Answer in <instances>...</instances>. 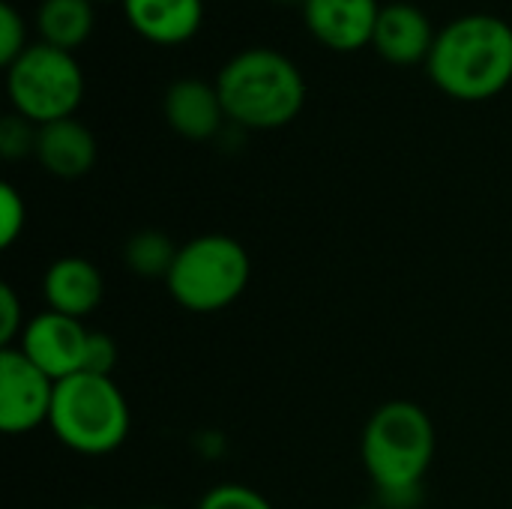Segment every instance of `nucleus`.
Wrapping results in <instances>:
<instances>
[{
    "label": "nucleus",
    "mask_w": 512,
    "mask_h": 509,
    "mask_svg": "<svg viewBox=\"0 0 512 509\" xmlns=\"http://www.w3.org/2000/svg\"><path fill=\"white\" fill-rule=\"evenodd\" d=\"M129 24L156 45L189 42L204 18V0H123Z\"/></svg>",
    "instance_id": "14"
},
{
    "label": "nucleus",
    "mask_w": 512,
    "mask_h": 509,
    "mask_svg": "<svg viewBox=\"0 0 512 509\" xmlns=\"http://www.w3.org/2000/svg\"><path fill=\"white\" fill-rule=\"evenodd\" d=\"M435 39L438 33L432 30V21L426 18L423 9L411 3H393V6H384L378 15L372 45L384 60L396 66H411V63L429 60Z\"/></svg>",
    "instance_id": "11"
},
{
    "label": "nucleus",
    "mask_w": 512,
    "mask_h": 509,
    "mask_svg": "<svg viewBox=\"0 0 512 509\" xmlns=\"http://www.w3.org/2000/svg\"><path fill=\"white\" fill-rule=\"evenodd\" d=\"M303 9L315 39L333 51H357L369 45L381 15L378 0H306Z\"/></svg>",
    "instance_id": "9"
},
{
    "label": "nucleus",
    "mask_w": 512,
    "mask_h": 509,
    "mask_svg": "<svg viewBox=\"0 0 512 509\" xmlns=\"http://www.w3.org/2000/svg\"><path fill=\"white\" fill-rule=\"evenodd\" d=\"M363 465L384 504H414L435 459L432 417L408 399L384 402L363 429Z\"/></svg>",
    "instance_id": "2"
},
{
    "label": "nucleus",
    "mask_w": 512,
    "mask_h": 509,
    "mask_svg": "<svg viewBox=\"0 0 512 509\" xmlns=\"http://www.w3.org/2000/svg\"><path fill=\"white\" fill-rule=\"evenodd\" d=\"M36 135L39 129H33V123L21 114H9L0 120V153L3 159L15 162L24 159L27 153H36Z\"/></svg>",
    "instance_id": "17"
},
{
    "label": "nucleus",
    "mask_w": 512,
    "mask_h": 509,
    "mask_svg": "<svg viewBox=\"0 0 512 509\" xmlns=\"http://www.w3.org/2000/svg\"><path fill=\"white\" fill-rule=\"evenodd\" d=\"M57 381L33 366L18 348L0 351V429L27 435L51 420Z\"/></svg>",
    "instance_id": "7"
},
{
    "label": "nucleus",
    "mask_w": 512,
    "mask_h": 509,
    "mask_svg": "<svg viewBox=\"0 0 512 509\" xmlns=\"http://www.w3.org/2000/svg\"><path fill=\"white\" fill-rule=\"evenodd\" d=\"M36 159L39 165L60 177V180H78L84 177L93 162H96V138L93 132L78 123L75 117L66 120H54L45 126H36Z\"/></svg>",
    "instance_id": "13"
},
{
    "label": "nucleus",
    "mask_w": 512,
    "mask_h": 509,
    "mask_svg": "<svg viewBox=\"0 0 512 509\" xmlns=\"http://www.w3.org/2000/svg\"><path fill=\"white\" fill-rule=\"evenodd\" d=\"M87 339H90V330H84L78 318L45 309L27 321L15 348L33 366H39L51 381H63L84 369Z\"/></svg>",
    "instance_id": "8"
},
{
    "label": "nucleus",
    "mask_w": 512,
    "mask_h": 509,
    "mask_svg": "<svg viewBox=\"0 0 512 509\" xmlns=\"http://www.w3.org/2000/svg\"><path fill=\"white\" fill-rule=\"evenodd\" d=\"M144 509H168V507H144Z\"/></svg>",
    "instance_id": "26"
},
{
    "label": "nucleus",
    "mask_w": 512,
    "mask_h": 509,
    "mask_svg": "<svg viewBox=\"0 0 512 509\" xmlns=\"http://www.w3.org/2000/svg\"><path fill=\"white\" fill-rule=\"evenodd\" d=\"M93 0H42L36 12L39 33L45 45L72 51L93 33Z\"/></svg>",
    "instance_id": "15"
},
{
    "label": "nucleus",
    "mask_w": 512,
    "mask_h": 509,
    "mask_svg": "<svg viewBox=\"0 0 512 509\" xmlns=\"http://www.w3.org/2000/svg\"><path fill=\"white\" fill-rule=\"evenodd\" d=\"M279 3H306V0H279Z\"/></svg>",
    "instance_id": "23"
},
{
    "label": "nucleus",
    "mask_w": 512,
    "mask_h": 509,
    "mask_svg": "<svg viewBox=\"0 0 512 509\" xmlns=\"http://www.w3.org/2000/svg\"><path fill=\"white\" fill-rule=\"evenodd\" d=\"M198 509H273V504H270L261 492H255V489H249V486L222 483V486L210 489V492L201 498Z\"/></svg>",
    "instance_id": "18"
},
{
    "label": "nucleus",
    "mask_w": 512,
    "mask_h": 509,
    "mask_svg": "<svg viewBox=\"0 0 512 509\" xmlns=\"http://www.w3.org/2000/svg\"><path fill=\"white\" fill-rule=\"evenodd\" d=\"M6 90L15 114L45 126L72 117L84 96V75L69 51L42 42L30 45L6 69Z\"/></svg>",
    "instance_id": "6"
},
{
    "label": "nucleus",
    "mask_w": 512,
    "mask_h": 509,
    "mask_svg": "<svg viewBox=\"0 0 512 509\" xmlns=\"http://www.w3.org/2000/svg\"><path fill=\"white\" fill-rule=\"evenodd\" d=\"M24 21L15 6H0V63L9 69L24 54Z\"/></svg>",
    "instance_id": "20"
},
{
    "label": "nucleus",
    "mask_w": 512,
    "mask_h": 509,
    "mask_svg": "<svg viewBox=\"0 0 512 509\" xmlns=\"http://www.w3.org/2000/svg\"><path fill=\"white\" fill-rule=\"evenodd\" d=\"M117 342L108 333H90L87 339V351H84V369L87 375H102L111 378L114 366H117Z\"/></svg>",
    "instance_id": "21"
},
{
    "label": "nucleus",
    "mask_w": 512,
    "mask_h": 509,
    "mask_svg": "<svg viewBox=\"0 0 512 509\" xmlns=\"http://www.w3.org/2000/svg\"><path fill=\"white\" fill-rule=\"evenodd\" d=\"M27 225V207H24V198L18 195V189L12 183H3L0 186V246L9 249L18 234L24 231Z\"/></svg>",
    "instance_id": "19"
},
{
    "label": "nucleus",
    "mask_w": 512,
    "mask_h": 509,
    "mask_svg": "<svg viewBox=\"0 0 512 509\" xmlns=\"http://www.w3.org/2000/svg\"><path fill=\"white\" fill-rule=\"evenodd\" d=\"M81 509H108V507H81Z\"/></svg>",
    "instance_id": "25"
},
{
    "label": "nucleus",
    "mask_w": 512,
    "mask_h": 509,
    "mask_svg": "<svg viewBox=\"0 0 512 509\" xmlns=\"http://www.w3.org/2000/svg\"><path fill=\"white\" fill-rule=\"evenodd\" d=\"M357 509H384V507H357Z\"/></svg>",
    "instance_id": "24"
},
{
    "label": "nucleus",
    "mask_w": 512,
    "mask_h": 509,
    "mask_svg": "<svg viewBox=\"0 0 512 509\" xmlns=\"http://www.w3.org/2000/svg\"><path fill=\"white\" fill-rule=\"evenodd\" d=\"M177 249L171 243V237H165L162 231H138L126 240L123 246V261L135 276L144 279H168Z\"/></svg>",
    "instance_id": "16"
},
{
    "label": "nucleus",
    "mask_w": 512,
    "mask_h": 509,
    "mask_svg": "<svg viewBox=\"0 0 512 509\" xmlns=\"http://www.w3.org/2000/svg\"><path fill=\"white\" fill-rule=\"evenodd\" d=\"M165 120L177 135L189 141L213 138L225 120V108L216 84H207L201 78L174 81L165 93Z\"/></svg>",
    "instance_id": "12"
},
{
    "label": "nucleus",
    "mask_w": 512,
    "mask_h": 509,
    "mask_svg": "<svg viewBox=\"0 0 512 509\" xmlns=\"http://www.w3.org/2000/svg\"><path fill=\"white\" fill-rule=\"evenodd\" d=\"M249 276L252 261L243 243L228 234H201L177 249L165 285L177 306L195 315H210L240 300Z\"/></svg>",
    "instance_id": "5"
},
{
    "label": "nucleus",
    "mask_w": 512,
    "mask_h": 509,
    "mask_svg": "<svg viewBox=\"0 0 512 509\" xmlns=\"http://www.w3.org/2000/svg\"><path fill=\"white\" fill-rule=\"evenodd\" d=\"M48 426L72 453L108 456L126 441L132 414L114 378L78 372L57 381Z\"/></svg>",
    "instance_id": "4"
},
{
    "label": "nucleus",
    "mask_w": 512,
    "mask_h": 509,
    "mask_svg": "<svg viewBox=\"0 0 512 509\" xmlns=\"http://www.w3.org/2000/svg\"><path fill=\"white\" fill-rule=\"evenodd\" d=\"M42 297H45L51 312L84 321L90 312L99 309V303L105 297V279L93 261L78 258V255H66V258H57L45 270Z\"/></svg>",
    "instance_id": "10"
},
{
    "label": "nucleus",
    "mask_w": 512,
    "mask_h": 509,
    "mask_svg": "<svg viewBox=\"0 0 512 509\" xmlns=\"http://www.w3.org/2000/svg\"><path fill=\"white\" fill-rule=\"evenodd\" d=\"M24 315H21V303L12 285H0V342L3 348H15V342L24 333Z\"/></svg>",
    "instance_id": "22"
},
{
    "label": "nucleus",
    "mask_w": 512,
    "mask_h": 509,
    "mask_svg": "<svg viewBox=\"0 0 512 509\" xmlns=\"http://www.w3.org/2000/svg\"><path fill=\"white\" fill-rule=\"evenodd\" d=\"M216 90L225 117L246 129L288 126L306 102V81L300 69L291 57L270 48L234 54L222 66Z\"/></svg>",
    "instance_id": "3"
},
{
    "label": "nucleus",
    "mask_w": 512,
    "mask_h": 509,
    "mask_svg": "<svg viewBox=\"0 0 512 509\" xmlns=\"http://www.w3.org/2000/svg\"><path fill=\"white\" fill-rule=\"evenodd\" d=\"M432 81L459 102H483L512 81V27L477 12L447 24L429 54Z\"/></svg>",
    "instance_id": "1"
}]
</instances>
